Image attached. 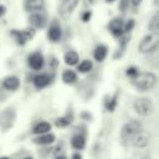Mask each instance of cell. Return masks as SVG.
I'll return each instance as SVG.
<instances>
[{
  "label": "cell",
  "mask_w": 159,
  "mask_h": 159,
  "mask_svg": "<svg viewBox=\"0 0 159 159\" xmlns=\"http://www.w3.org/2000/svg\"><path fill=\"white\" fill-rule=\"evenodd\" d=\"M63 60H65V63H66V65H68V66H75V65L78 63L80 57H78V53H77L76 51L70 50V51H67V52L65 53Z\"/></svg>",
  "instance_id": "cell-17"
},
{
  "label": "cell",
  "mask_w": 159,
  "mask_h": 159,
  "mask_svg": "<svg viewBox=\"0 0 159 159\" xmlns=\"http://www.w3.org/2000/svg\"><path fill=\"white\" fill-rule=\"evenodd\" d=\"M6 12V7L4 6V5H0V17L1 16H4V14Z\"/></svg>",
  "instance_id": "cell-32"
},
{
  "label": "cell",
  "mask_w": 159,
  "mask_h": 159,
  "mask_svg": "<svg viewBox=\"0 0 159 159\" xmlns=\"http://www.w3.org/2000/svg\"><path fill=\"white\" fill-rule=\"evenodd\" d=\"M140 2H142V0H130V4H132L133 6H139Z\"/></svg>",
  "instance_id": "cell-33"
},
{
  "label": "cell",
  "mask_w": 159,
  "mask_h": 159,
  "mask_svg": "<svg viewBox=\"0 0 159 159\" xmlns=\"http://www.w3.org/2000/svg\"><path fill=\"white\" fill-rule=\"evenodd\" d=\"M45 6V1L43 0H25L24 7L27 11H37V10H42Z\"/></svg>",
  "instance_id": "cell-14"
},
{
  "label": "cell",
  "mask_w": 159,
  "mask_h": 159,
  "mask_svg": "<svg viewBox=\"0 0 159 159\" xmlns=\"http://www.w3.org/2000/svg\"><path fill=\"white\" fill-rule=\"evenodd\" d=\"M130 5V0H119V9L120 11H125Z\"/></svg>",
  "instance_id": "cell-28"
},
{
  "label": "cell",
  "mask_w": 159,
  "mask_h": 159,
  "mask_svg": "<svg viewBox=\"0 0 159 159\" xmlns=\"http://www.w3.org/2000/svg\"><path fill=\"white\" fill-rule=\"evenodd\" d=\"M72 159H81L82 158V155L80 154V153H75V154H72V157H71Z\"/></svg>",
  "instance_id": "cell-34"
},
{
  "label": "cell",
  "mask_w": 159,
  "mask_h": 159,
  "mask_svg": "<svg viewBox=\"0 0 159 159\" xmlns=\"http://www.w3.org/2000/svg\"><path fill=\"white\" fill-rule=\"evenodd\" d=\"M148 29H149L153 34H158V32H159V14H158V12H155V14L152 16V19H150V21H149V24H148Z\"/></svg>",
  "instance_id": "cell-20"
},
{
  "label": "cell",
  "mask_w": 159,
  "mask_h": 159,
  "mask_svg": "<svg viewBox=\"0 0 159 159\" xmlns=\"http://www.w3.org/2000/svg\"><path fill=\"white\" fill-rule=\"evenodd\" d=\"M107 53H108L107 46H104V45H98V46L94 48V51H93V57H94L96 61L101 62V61H103V60L106 58Z\"/></svg>",
  "instance_id": "cell-16"
},
{
  "label": "cell",
  "mask_w": 159,
  "mask_h": 159,
  "mask_svg": "<svg viewBox=\"0 0 159 159\" xmlns=\"http://www.w3.org/2000/svg\"><path fill=\"white\" fill-rule=\"evenodd\" d=\"M150 138H152V135H150V133L148 132V130H145V129H139L134 135H133V138H132V140H130V143L133 144V147H135V148H145L149 143H150Z\"/></svg>",
  "instance_id": "cell-6"
},
{
  "label": "cell",
  "mask_w": 159,
  "mask_h": 159,
  "mask_svg": "<svg viewBox=\"0 0 159 159\" xmlns=\"http://www.w3.org/2000/svg\"><path fill=\"white\" fill-rule=\"evenodd\" d=\"M43 62H45V60H43V56H42L41 52H34V53H31V55L29 56V58H27L29 66H30L32 70H35V71L41 70L42 66H43Z\"/></svg>",
  "instance_id": "cell-8"
},
{
  "label": "cell",
  "mask_w": 159,
  "mask_h": 159,
  "mask_svg": "<svg viewBox=\"0 0 159 159\" xmlns=\"http://www.w3.org/2000/svg\"><path fill=\"white\" fill-rule=\"evenodd\" d=\"M62 81H63L65 83H67V84L75 83V82L77 81V75H76V72L72 71V70H66V71H63V73H62Z\"/></svg>",
  "instance_id": "cell-18"
},
{
  "label": "cell",
  "mask_w": 159,
  "mask_h": 159,
  "mask_svg": "<svg viewBox=\"0 0 159 159\" xmlns=\"http://www.w3.org/2000/svg\"><path fill=\"white\" fill-rule=\"evenodd\" d=\"M158 43H159L158 34L152 32V34H148L143 37V40L139 42L138 50L142 53H149V52H153L158 48Z\"/></svg>",
  "instance_id": "cell-4"
},
{
  "label": "cell",
  "mask_w": 159,
  "mask_h": 159,
  "mask_svg": "<svg viewBox=\"0 0 159 159\" xmlns=\"http://www.w3.org/2000/svg\"><path fill=\"white\" fill-rule=\"evenodd\" d=\"M132 83L138 91H149L155 86L157 76H155V73H153L150 71L138 72L137 76H134L132 78Z\"/></svg>",
  "instance_id": "cell-1"
},
{
  "label": "cell",
  "mask_w": 159,
  "mask_h": 159,
  "mask_svg": "<svg viewBox=\"0 0 159 159\" xmlns=\"http://www.w3.org/2000/svg\"><path fill=\"white\" fill-rule=\"evenodd\" d=\"M158 2H159V0H154V5H158Z\"/></svg>",
  "instance_id": "cell-35"
},
{
  "label": "cell",
  "mask_w": 159,
  "mask_h": 159,
  "mask_svg": "<svg viewBox=\"0 0 159 159\" xmlns=\"http://www.w3.org/2000/svg\"><path fill=\"white\" fill-rule=\"evenodd\" d=\"M61 36H62L61 26H60L58 24L53 22V24L50 26L48 31H47V37H48V40L52 41V42H57V41H60Z\"/></svg>",
  "instance_id": "cell-10"
},
{
  "label": "cell",
  "mask_w": 159,
  "mask_h": 159,
  "mask_svg": "<svg viewBox=\"0 0 159 159\" xmlns=\"http://www.w3.org/2000/svg\"><path fill=\"white\" fill-rule=\"evenodd\" d=\"M50 129H51V124H50L48 122H39V123L34 127L32 132H34L35 134H42V133L50 132Z\"/></svg>",
  "instance_id": "cell-19"
},
{
  "label": "cell",
  "mask_w": 159,
  "mask_h": 159,
  "mask_svg": "<svg viewBox=\"0 0 159 159\" xmlns=\"http://www.w3.org/2000/svg\"><path fill=\"white\" fill-rule=\"evenodd\" d=\"M117 97H118V94L116 93L112 98H109V101L107 102V104H106V108H107V111H109V112H113L114 109H116V107H117Z\"/></svg>",
  "instance_id": "cell-24"
},
{
  "label": "cell",
  "mask_w": 159,
  "mask_h": 159,
  "mask_svg": "<svg viewBox=\"0 0 159 159\" xmlns=\"http://www.w3.org/2000/svg\"><path fill=\"white\" fill-rule=\"evenodd\" d=\"M142 128V123L139 120L132 119L129 122H127L122 129H120V142L123 145H128L133 138V135Z\"/></svg>",
  "instance_id": "cell-2"
},
{
  "label": "cell",
  "mask_w": 159,
  "mask_h": 159,
  "mask_svg": "<svg viewBox=\"0 0 159 159\" xmlns=\"http://www.w3.org/2000/svg\"><path fill=\"white\" fill-rule=\"evenodd\" d=\"M10 34H11V36L15 39V41H16L19 45H21V46H22V45H25V43H26V41H27V40H26L25 35L22 34V30L20 31V30L14 29V30H11V32H10Z\"/></svg>",
  "instance_id": "cell-22"
},
{
  "label": "cell",
  "mask_w": 159,
  "mask_h": 159,
  "mask_svg": "<svg viewBox=\"0 0 159 159\" xmlns=\"http://www.w3.org/2000/svg\"><path fill=\"white\" fill-rule=\"evenodd\" d=\"M29 22H30L31 27H34V29H43L47 24L46 14L42 10L31 11V15L29 16Z\"/></svg>",
  "instance_id": "cell-7"
},
{
  "label": "cell",
  "mask_w": 159,
  "mask_h": 159,
  "mask_svg": "<svg viewBox=\"0 0 159 159\" xmlns=\"http://www.w3.org/2000/svg\"><path fill=\"white\" fill-rule=\"evenodd\" d=\"M92 17V11L91 10H86L83 14H82V21L83 22H88Z\"/></svg>",
  "instance_id": "cell-30"
},
{
  "label": "cell",
  "mask_w": 159,
  "mask_h": 159,
  "mask_svg": "<svg viewBox=\"0 0 159 159\" xmlns=\"http://www.w3.org/2000/svg\"><path fill=\"white\" fill-rule=\"evenodd\" d=\"M53 157L55 158H66V155H65V153H63V148H62V144L60 145H57L56 148H55V153H53Z\"/></svg>",
  "instance_id": "cell-26"
},
{
  "label": "cell",
  "mask_w": 159,
  "mask_h": 159,
  "mask_svg": "<svg viewBox=\"0 0 159 159\" xmlns=\"http://www.w3.org/2000/svg\"><path fill=\"white\" fill-rule=\"evenodd\" d=\"M2 87L9 91H16L20 87V80L16 76H7L2 81Z\"/></svg>",
  "instance_id": "cell-11"
},
{
  "label": "cell",
  "mask_w": 159,
  "mask_h": 159,
  "mask_svg": "<svg viewBox=\"0 0 159 159\" xmlns=\"http://www.w3.org/2000/svg\"><path fill=\"white\" fill-rule=\"evenodd\" d=\"M92 67H93V65H92V62H91L89 60H83L82 62H80L77 70H78L81 73H87V72H89V71L92 70Z\"/></svg>",
  "instance_id": "cell-23"
},
{
  "label": "cell",
  "mask_w": 159,
  "mask_h": 159,
  "mask_svg": "<svg viewBox=\"0 0 159 159\" xmlns=\"http://www.w3.org/2000/svg\"><path fill=\"white\" fill-rule=\"evenodd\" d=\"M133 108H134V111H135L137 114H139L142 117H147V116H149V114L153 113V111H154V103L148 97H140V98H137L134 101Z\"/></svg>",
  "instance_id": "cell-3"
},
{
  "label": "cell",
  "mask_w": 159,
  "mask_h": 159,
  "mask_svg": "<svg viewBox=\"0 0 159 159\" xmlns=\"http://www.w3.org/2000/svg\"><path fill=\"white\" fill-rule=\"evenodd\" d=\"M108 29H109V31L112 32L113 36L120 37L123 35V32H124L123 31V21H122V19L116 17V19L111 20V22L108 24Z\"/></svg>",
  "instance_id": "cell-9"
},
{
  "label": "cell",
  "mask_w": 159,
  "mask_h": 159,
  "mask_svg": "<svg viewBox=\"0 0 159 159\" xmlns=\"http://www.w3.org/2000/svg\"><path fill=\"white\" fill-rule=\"evenodd\" d=\"M71 145L75 148V149H83L84 145H86V137L83 134H75L71 139Z\"/></svg>",
  "instance_id": "cell-15"
},
{
  "label": "cell",
  "mask_w": 159,
  "mask_h": 159,
  "mask_svg": "<svg viewBox=\"0 0 159 159\" xmlns=\"http://www.w3.org/2000/svg\"><path fill=\"white\" fill-rule=\"evenodd\" d=\"M71 118H68V117H61V118H57L56 119V122H55V124H56V127H67L70 123H71Z\"/></svg>",
  "instance_id": "cell-25"
},
{
  "label": "cell",
  "mask_w": 159,
  "mask_h": 159,
  "mask_svg": "<svg viewBox=\"0 0 159 159\" xmlns=\"http://www.w3.org/2000/svg\"><path fill=\"white\" fill-rule=\"evenodd\" d=\"M32 82H34V86L40 89V88L47 87V86L50 84V82H51V78H50V76L46 75V73H40V75H37V76L34 77Z\"/></svg>",
  "instance_id": "cell-12"
},
{
  "label": "cell",
  "mask_w": 159,
  "mask_h": 159,
  "mask_svg": "<svg viewBox=\"0 0 159 159\" xmlns=\"http://www.w3.org/2000/svg\"><path fill=\"white\" fill-rule=\"evenodd\" d=\"M48 65H50L51 68H55V67H56V65H57V60H56L55 56H51V60L48 61Z\"/></svg>",
  "instance_id": "cell-31"
},
{
  "label": "cell",
  "mask_w": 159,
  "mask_h": 159,
  "mask_svg": "<svg viewBox=\"0 0 159 159\" xmlns=\"http://www.w3.org/2000/svg\"><path fill=\"white\" fill-rule=\"evenodd\" d=\"M138 72H139V71H138V68H137L135 66H130V67H128V68H127L125 75H127L128 77L133 78L134 76H137V73H138Z\"/></svg>",
  "instance_id": "cell-27"
},
{
  "label": "cell",
  "mask_w": 159,
  "mask_h": 159,
  "mask_svg": "<svg viewBox=\"0 0 159 159\" xmlns=\"http://www.w3.org/2000/svg\"><path fill=\"white\" fill-rule=\"evenodd\" d=\"M106 1H107V2H113L114 0H106Z\"/></svg>",
  "instance_id": "cell-36"
},
{
  "label": "cell",
  "mask_w": 159,
  "mask_h": 159,
  "mask_svg": "<svg viewBox=\"0 0 159 159\" xmlns=\"http://www.w3.org/2000/svg\"><path fill=\"white\" fill-rule=\"evenodd\" d=\"M78 1L80 0H63V6H62L63 10L62 11L65 14H71L78 5Z\"/></svg>",
  "instance_id": "cell-21"
},
{
  "label": "cell",
  "mask_w": 159,
  "mask_h": 159,
  "mask_svg": "<svg viewBox=\"0 0 159 159\" xmlns=\"http://www.w3.org/2000/svg\"><path fill=\"white\" fill-rule=\"evenodd\" d=\"M16 119V111L12 107L5 108L1 113H0V129L6 132L10 128H12L14 123Z\"/></svg>",
  "instance_id": "cell-5"
},
{
  "label": "cell",
  "mask_w": 159,
  "mask_h": 159,
  "mask_svg": "<svg viewBox=\"0 0 159 159\" xmlns=\"http://www.w3.org/2000/svg\"><path fill=\"white\" fill-rule=\"evenodd\" d=\"M37 135H39V137L34 139V143H35V144H40V145H48V144L53 143L55 139H56L55 134L48 133V132L42 133V134H37Z\"/></svg>",
  "instance_id": "cell-13"
},
{
  "label": "cell",
  "mask_w": 159,
  "mask_h": 159,
  "mask_svg": "<svg viewBox=\"0 0 159 159\" xmlns=\"http://www.w3.org/2000/svg\"><path fill=\"white\" fill-rule=\"evenodd\" d=\"M133 27H134V20H129L125 25H123V31L124 32H129L130 30H133Z\"/></svg>",
  "instance_id": "cell-29"
}]
</instances>
